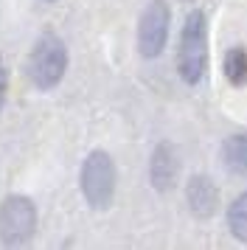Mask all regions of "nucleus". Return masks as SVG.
Here are the masks:
<instances>
[{
	"instance_id": "1",
	"label": "nucleus",
	"mask_w": 247,
	"mask_h": 250,
	"mask_svg": "<svg viewBox=\"0 0 247 250\" xmlns=\"http://www.w3.org/2000/svg\"><path fill=\"white\" fill-rule=\"evenodd\" d=\"M177 73L185 84H200L208 73V20L205 12H188L180 28L177 42Z\"/></svg>"
},
{
	"instance_id": "2",
	"label": "nucleus",
	"mask_w": 247,
	"mask_h": 250,
	"mask_svg": "<svg viewBox=\"0 0 247 250\" xmlns=\"http://www.w3.org/2000/svg\"><path fill=\"white\" fill-rule=\"evenodd\" d=\"M79 186H82V197L93 211H107L115 200V186H118V174H115V163L104 149H93L79 171Z\"/></svg>"
},
{
	"instance_id": "3",
	"label": "nucleus",
	"mask_w": 247,
	"mask_h": 250,
	"mask_svg": "<svg viewBox=\"0 0 247 250\" xmlns=\"http://www.w3.org/2000/svg\"><path fill=\"white\" fill-rule=\"evenodd\" d=\"M67 70V45L54 34L45 31L37 37L31 54H28V79L37 90H54L65 79Z\"/></svg>"
},
{
	"instance_id": "4",
	"label": "nucleus",
	"mask_w": 247,
	"mask_h": 250,
	"mask_svg": "<svg viewBox=\"0 0 247 250\" xmlns=\"http://www.w3.org/2000/svg\"><path fill=\"white\" fill-rule=\"evenodd\" d=\"M37 205L22 194H11L0 203V242L9 248L28 245L37 233Z\"/></svg>"
},
{
	"instance_id": "5",
	"label": "nucleus",
	"mask_w": 247,
	"mask_h": 250,
	"mask_svg": "<svg viewBox=\"0 0 247 250\" xmlns=\"http://www.w3.org/2000/svg\"><path fill=\"white\" fill-rule=\"evenodd\" d=\"M171 9L166 0H149L138 20V51L144 59H157L168 42Z\"/></svg>"
},
{
	"instance_id": "6",
	"label": "nucleus",
	"mask_w": 247,
	"mask_h": 250,
	"mask_svg": "<svg viewBox=\"0 0 247 250\" xmlns=\"http://www.w3.org/2000/svg\"><path fill=\"white\" fill-rule=\"evenodd\" d=\"M180 174V163H177V149L171 146V141H160L152 155H149V183L152 188L160 194H166L174 188Z\"/></svg>"
},
{
	"instance_id": "7",
	"label": "nucleus",
	"mask_w": 247,
	"mask_h": 250,
	"mask_svg": "<svg viewBox=\"0 0 247 250\" xmlns=\"http://www.w3.org/2000/svg\"><path fill=\"white\" fill-rule=\"evenodd\" d=\"M185 203H188L191 214L200 219H211L219 208V186L208 177V174H194L185 186Z\"/></svg>"
},
{
	"instance_id": "8",
	"label": "nucleus",
	"mask_w": 247,
	"mask_h": 250,
	"mask_svg": "<svg viewBox=\"0 0 247 250\" xmlns=\"http://www.w3.org/2000/svg\"><path fill=\"white\" fill-rule=\"evenodd\" d=\"M222 163L236 177H247V132H233L222 141Z\"/></svg>"
},
{
	"instance_id": "9",
	"label": "nucleus",
	"mask_w": 247,
	"mask_h": 250,
	"mask_svg": "<svg viewBox=\"0 0 247 250\" xmlns=\"http://www.w3.org/2000/svg\"><path fill=\"white\" fill-rule=\"evenodd\" d=\"M222 70H225V79L230 82L233 87H245L247 84V48H242V45L227 48Z\"/></svg>"
},
{
	"instance_id": "10",
	"label": "nucleus",
	"mask_w": 247,
	"mask_h": 250,
	"mask_svg": "<svg viewBox=\"0 0 247 250\" xmlns=\"http://www.w3.org/2000/svg\"><path fill=\"white\" fill-rule=\"evenodd\" d=\"M227 230L233 233V239L247 242V191H242L227 205Z\"/></svg>"
},
{
	"instance_id": "11",
	"label": "nucleus",
	"mask_w": 247,
	"mask_h": 250,
	"mask_svg": "<svg viewBox=\"0 0 247 250\" xmlns=\"http://www.w3.org/2000/svg\"><path fill=\"white\" fill-rule=\"evenodd\" d=\"M6 87H9V70H6V62L0 57V110H3V102H6Z\"/></svg>"
},
{
	"instance_id": "12",
	"label": "nucleus",
	"mask_w": 247,
	"mask_h": 250,
	"mask_svg": "<svg viewBox=\"0 0 247 250\" xmlns=\"http://www.w3.org/2000/svg\"><path fill=\"white\" fill-rule=\"evenodd\" d=\"M45 3H56V0H45Z\"/></svg>"
}]
</instances>
